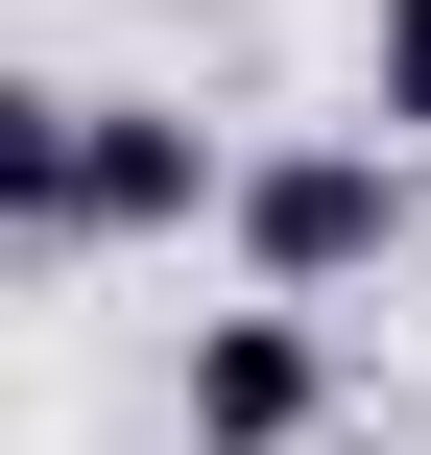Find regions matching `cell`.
I'll list each match as a JSON object with an SVG mask.
<instances>
[{
	"instance_id": "cell-4",
	"label": "cell",
	"mask_w": 431,
	"mask_h": 455,
	"mask_svg": "<svg viewBox=\"0 0 431 455\" xmlns=\"http://www.w3.org/2000/svg\"><path fill=\"white\" fill-rule=\"evenodd\" d=\"M360 96H384V144L431 168V0H384V24H360Z\"/></svg>"
},
{
	"instance_id": "cell-2",
	"label": "cell",
	"mask_w": 431,
	"mask_h": 455,
	"mask_svg": "<svg viewBox=\"0 0 431 455\" xmlns=\"http://www.w3.org/2000/svg\"><path fill=\"white\" fill-rule=\"evenodd\" d=\"M216 240H240L264 312H336L384 240H431V168L408 144H240V216H216Z\"/></svg>"
},
{
	"instance_id": "cell-3",
	"label": "cell",
	"mask_w": 431,
	"mask_h": 455,
	"mask_svg": "<svg viewBox=\"0 0 431 455\" xmlns=\"http://www.w3.org/2000/svg\"><path fill=\"white\" fill-rule=\"evenodd\" d=\"M336 432V336L312 312H192V455H312Z\"/></svg>"
},
{
	"instance_id": "cell-1",
	"label": "cell",
	"mask_w": 431,
	"mask_h": 455,
	"mask_svg": "<svg viewBox=\"0 0 431 455\" xmlns=\"http://www.w3.org/2000/svg\"><path fill=\"white\" fill-rule=\"evenodd\" d=\"M192 216H240V144H192L168 96H0V240L24 264H120Z\"/></svg>"
}]
</instances>
